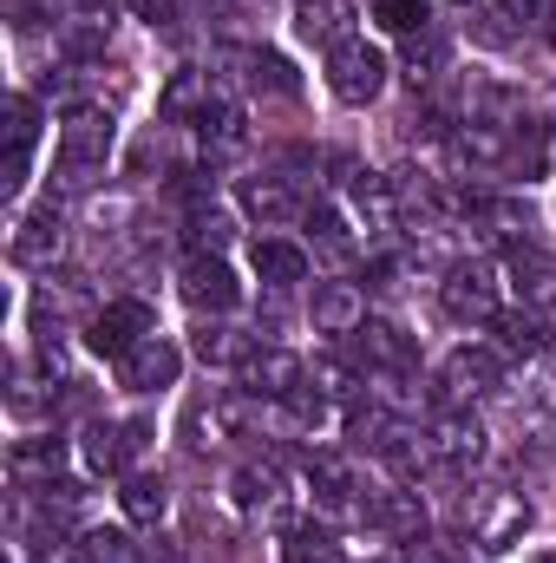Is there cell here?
<instances>
[{"instance_id":"obj_31","label":"cell","mask_w":556,"mask_h":563,"mask_svg":"<svg viewBox=\"0 0 556 563\" xmlns=\"http://www.w3.org/2000/svg\"><path fill=\"white\" fill-rule=\"evenodd\" d=\"M230 426H223V400H190L184 407V445L190 452H203V445H216Z\"/></svg>"},{"instance_id":"obj_13","label":"cell","mask_w":556,"mask_h":563,"mask_svg":"<svg viewBox=\"0 0 556 563\" xmlns=\"http://www.w3.org/2000/svg\"><path fill=\"white\" fill-rule=\"evenodd\" d=\"M294 33L308 46H347L354 40V0H294Z\"/></svg>"},{"instance_id":"obj_29","label":"cell","mask_w":556,"mask_h":563,"mask_svg":"<svg viewBox=\"0 0 556 563\" xmlns=\"http://www.w3.org/2000/svg\"><path fill=\"white\" fill-rule=\"evenodd\" d=\"M281 563H347V558H341L334 531H314V525H301V531H288V544H281Z\"/></svg>"},{"instance_id":"obj_26","label":"cell","mask_w":556,"mask_h":563,"mask_svg":"<svg viewBox=\"0 0 556 563\" xmlns=\"http://www.w3.org/2000/svg\"><path fill=\"white\" fill-rule=\"evenodd\" d=\"M119 505H125V518H132V525L157 531V518H164L170 492H164V478H151V472H132V478H125V492H119Z\"/></svg>"},{"instance_id":"obj_10","label":"cell","mask_w":556,"mask_h":563,"mask_svg":"<svg viewBox=\"0 0 556 563\" xmlns=\"http://www.w3.org/2000/svg\"><path fill=\"white\" fill-rule=\"evenodd\" d=\"M308 314H314L321 334H354L367 321V295H360V282H314Z\"/></svg>"},{"instance_id":"obj_35","label":"cell","mask_w":556,"mask_h":563,"mask_svg":"<svg viewBox=\"0 0 556 563\" xmlns=\"http://www.w3.org/2000/svg\"><path fill=\"white\" fill-rule=\"evenodd\" d=\"M223 243H230V217L216 203H197L190 210V250L197 256H223Z\"/></svg>"},{"instance_id":"obj_12","label":"cell","mask_w":556,"mask_h":563,"mask_svg":"<svg viewBox=\"0 0 556 563\" xmlns=\"http://www.w3.org/2000/svg\"><path fill=\"white\" fill-rule=\"evenodd\" d=\"M308 478H314V498H321L327 511H354V518H367L374 498H354L360 478H354L347 459H334V452H308Z\"/></svg>"},{"instance_id":"obj_27","label":"cell","mask_w":556,"mask_h":563,"mask_svg":"<svg viewBox=\"0 0 556 563\" xmlns=\"http://www.w3.org/2000/svg\"><path fill=\"white\" fill-rule=\"evenodd\" d=\"M380 459H387V465H393L400 478H419V472H425V465H432L438 452H432V432H413V426H393V439L380 445Z\"/></svg>"},{"instance_id":"obj_14","label":"cell","mask_w":556,"mask_h":563,"mask_svg":"<svg viewBox=\"0 0 556 563\" xmlns=\"http://www.w3.org/2000/svg\"><path fill=\"white\" fill-rule=\"evenodd\" d=\"M504 269H511L518 295H524L531 308H551V301H556V256H551V250H537L531 236L504 250Z\"/></svg>"},{"instance_id":"obj_11","label":"cell","mask_w":556,"mask_h":563,"mask_svg":"<svg viewBox=\"0 0 556 563\" xmlns=\"http://www.w3.org/2000/svg\"><path fill=\"white\" fill-rule=\"evenodd\" d=\"M438 387H445V400H478V394H491V387H498V354H491V347H458V354H445Z\"/></svg>"},{"instance_id":"obj_8","label":"cell","mask_w":556,"mask_h":563,"mask_svg":"<svg viewBox=\"0 0 556 563\" xmlns=\"http://www.w3.org/2000/svg\"><path fill=\"white\" fill-rule=\"evenodd\" d=\"M33 144H40V99H7V164H0V184L20 190L26 170H33Z\"/></svg>"},{"instance_id":"obj_41","label":"cell","mask_w":556,"mask_h":563,"mask_svg":"<svg viewBox=\"0 0 556 563\" xmlns=\"http://www.w3.org/2000/svg\"><path fill=\"white\" fill-rule=\"evenodd\" d=\"M407 563H458V544H438V538H419V544H407Z\"/></svg>"},{"instance_id":"obj_17","label":"cell","mask_w":556,"mask_h":563,"mask_svg":"<svg viewBox=\"0 0 556 563\" xmlns=\"http://www.w3.org/2000/svg\"><path fill=\"white\" fill-rule=\"evenodd\" d=\"M243 210L276 230V223H294L308 203H301V190H294L288 177H249V184H243Z\"/></svg>"},{"instance_id":"obj_32","label":"cell","mask_w":556,"mask_h":563,"mask_svg":"<svg viewBox=\"0 0 556 563\" xmlns=\"http://www.w3.org/2000/svg\"><path fill=\"white\" fill-rule=\"evenodd\" d=\"M86 465L92 472H125V426H86Z\"/></svg>"},{"instance_id":"obj_23","label":"cell","mask_w":556,"mask_h":563,"mask_svg":"<svg viewBox=\"0 0 556 563\" xmlns=\"http://www.w3.org/2000/svg\"><path fill=\"white\" fill-rule=\"evenodd\" d=\"M491 328H498V354L531 361V354L544 347V321H537L531 308H498V314H491Z\"/></svg>"},{"instance_id":"obj_30","label":"cell","mask_w":556,"mask_h":563,"mask_svg":"<svg viewBox=\"0 0 556 563\" xmlns=\"http://www.w3.org/2000/svg\"><path fill=\"white\" fill-rule=\"evenodd\" d=\"M308 230H314V243H321V256H334V263H347V256H354V236H347V217H341L334 203H321V210H308Z\"/></svg>"},{"instance_id":"obj_38","label":"cell","mask_w":556,"mask_h":563,"mask_svg":"<svg viewBox=\"0 0 556 563\" xmlns=\"http://www.w3.org/2000/svg\"><path fill=\"white\" fill-rule=\"evenodd\" d=\"M308 380H314L327 400H354V394H360V374H354L347 361H334V354H321V361L308 367Z\"/></svg>"},{"instance_id":"obj_3","label":"cell","mask_w":556,"mask_h":563,"mask_svg":"<svg viewBox=\"0 0 556 563\" xmlns=\"http://www.w3.org/2000/svg\"><path fill=\"white\" fill-rule=\"evenodd\" d=\"M157 334V314L144 308V301H105V308H92V321H86V347L92 354H105V361H125L138 341Z\"/></svg>"},{"instance_id":"obj_15","label":"cell","mask_w":556,"mask_h":563,"mask_svg":"<svg viewBox=\"0 0 556 563\" xmlns=\"http://www.w3.org/2000/svg\"><path fill=\"white\" fill-rule=\"evenodd\" d=\"M210 99H216V79L197 73V66H184V73H170V86L157 92V119H164V125H190V119L210 112Z\"/></svg>"},{"instance_id":"obj_20","label":"cell","mask_w":556,"mask_h":563,"mask_svg":"<svg viewBox=\"0 0 556 563\" xmlns=\"http://www.w3.org/2000/svg\"><path fill=\"white\" fill-rule=\"evenodd\" d=\"M432 452H438L445 465H478V459H485V426L458 407V413H445V420L432 426Z\"/></svg>"},{"instance_id":"obj_9","label":"cell","mask_w":556,"mask_h":563,"mask_svg":"<svg viewBox=\"0 0 556 563\" xmlns=\"http://www.w3.org/2000/svg\"><path fill=\"white\" fill-rule=\"evenodd\" d=\"M177 367H184V354H177L164 334H151V341H138V347L119 361V380H125L132 394H157V387L177 380Z\"/></svg>"},{"instance_id":"obj_34","label":"cell","mask_w":556,"mask_h":563,"mask_svg":"<svg viewBox=\"0 0 556 563\" xmlns=\"http://www.w3.org/2000/svg\"><path fill=\"white\" fill-rule=\"evenodd\" d=\"M374 20H380L387 33L413 40V33H425V20H432V0H374Z\"/></svg>"},{"instance_id":"obj_16","label":"cell","mask_w":556,"mask_h":563,"mask_svg":"<svg viewBox=\"0 0 556 563\" xmlns=\"http://www.w3.org/2000/svg\"><path fill=\"white\" fill-rule=\"evenodd\" d=\"M347 341H354V361L360 367H387V374H407L413 367V341L393 321H360Z\"/></svg>"},{"instance_id":"obj_18","label":"cell","mask_w":556,"mask_h":563,"mask_svg":"<svg viewBox=\"0 0 556 563\" xmlns=\"http://www.w3.org/2000/svg\"><path fill=\"white\" fill-rule=\"evenodd\" d=\"M367 525H380V531L400 538V544H419V538H425V498H419V492H380V498L367 505Z\"/></svg>"},{"instance_id":"obj_44","label":"cell","mask_w":556,"mask_h":563,"mask_svg":"<svg viewBox=\"0 0 556 563\" xmlns=\"http://www.w3.org/2000/svg\"><path fill=\"white\" fill-rule=\"evenodd\" d=\"M138 563H184V551H177V544H164V538H151V544L138 551Z\"/></svg>"},{"instance_id":"obj_5","label":"cell","mask_w":556,"mask_h":563,"mask_svg":"<svg viewBox=\"0 0 556 563\" xmlns=\"http://www.w3.org/2000/svg\"><path fill=\"white\" fill-rule=\"evenodd\" d=\"M438 301H445L452 321H491L498 314V282H491L485 263H452L445 282H438Z\"/></svg>"},{"instance_id":"obj_19","label":"cell","mask_w":556,"mask_h":563,"mask_svg":"<svg viewBox=\"0 0 556 563\" xmlns=\"http://www.w3.org/2000/svg\"><path fill=\"white\" fill-rule=\"evenodd\" d=\"M230 492H236V505H243L249 518L281 525V472H276V465H236Z\"/></svg>"},{"instance_id":"obj_28","label":"cell","mask_w":556,"mask_h":563,"mask_svg":"<svg viewBox=\"0 0 556 563\" xmlns=\"http://www.w3.org/2000/svg\"><path fill=\"white\" fill-rule=\"evenodd\" d=\"M393 426L400 420H393L380 400H354V407H347V439H354L360 452H380V445L393 439Z\"/></svg>"},{"instance_id":"obj_42","label":"cell","mask_w":556,"mask_h":563,"mask_svg":"<svg viewBox=\"0 0 556 563\" xmlns=\"http://www.w3.org/2000/svg\"><path fill=\"white\" fill-rule=\"evenodd\" d=\"M138 20H151V26H177V0H125Z\"/></svg>"},{"instance_id":"obj_7","label":"cell","mask_w":556,"mask_h":563,"mask_svg":"<svg viewBox=\"0 0 556 563\" xmlns=\"http://www.w3.org/2000/svg\"><path fill=\"white\" fill-rule=\"evenodd\" d=\"M177 288H184V301L203 308V314H223V308L243 301V288H236V276H230V263H223V256H197V250H190V263L177 269Z\"/></svg>"},{"instance_id":"obj_1","label":"cell","mask_w":556,"mask_h":563,"mask_svg":"<svg viewBox=\"0 0 556 563\" xmlns=\"http://www.w3.org/2000/svg\"><path fill=\"white\" fill-rule=\"evenodd\" d=\"M112 119L105 112H92V106H79V112H66V125H59V184H92L99 170H105V157H112Z\"/></svg>"},{"instance_id":"obj_37","label":"cell","mask_w":556,"mask_h":563,"mask_svg":"<svg viewBox=\"0 0 556 563\" xmlns=\"http://www.w3.org/2000/svg\"><path fill=\"white\" fill-rule=\"evenodd\" d=\"M132 538L125 531H112V525H99V531H86L79 538V563H132Z\"/></svg>"},{"instance_id":"obj_45","label":"cell","mask_w":556,"mask_h":563,"mask_svg":"<svg viewBox=\"0 0 556 563\" xmlns=\"http://www.w3.org/2000/svg\"><path fill=\"white\" fill-rule=\"evenodd\" d=\"M537 563H556V551H544V558H537Z\"/></svg>"},{"instance_id":"obj_36","label":"cell","mask_w":556,"mask_h":563,"mask_svg":"<svg viewBox=\"0 0 556 563\" xmlns=\"http://www.w3.org/2000/svg\"><path fill=\"white\" fill-rule=\"evenodd\" d=\"M458 20H465V33H471L478 46H491V53L518 46V26H498L504 13H491V7H458Z\"/></svg>"},{"instance_id":"obj_6","label":"cell","mask_w":556,"mask_h":563,"mask_svg":"<svg viewBox=\"0 0 556 563\" xmlns=\"http://www.w3.org/2000/svg\"><path fill=\"white\" fill-rule=\"evenodd\" d=\"M294 387H308V361L288 347H249L243 354V394L256 400H288Z\"/></svg>"},{"instance_id":"obj_39","label":"cell","mask_w":556,"mask_h":563,"mask_svg":"<svg viewBox=\"0 0 556 563\" xmlns=\"http://www.w3.org/2000/svg\"><path fill=\"white\" fill-rule=\"evenodd\" d=\"M203 361H236L243 367V354H249V341L243 334H230V328H197V341H190Z\"/></svg>"},{"instance_id":"obj_25","label":"cell","mask_w":556,"mask_h":563,"mask_svg":"<svg viewBox=\"0 0 556 563\" xmlns=\"http://www.w3.org/2000/svg\"><path fill=\"white\" fill-rule=\"evenodd\" d=\"M524 525H531V505H524V498H511V492H504V498H498V505H491V518H485V525H478V544H485V551H511V544H518V538H524Z\"/></svg>"},{"instance_id":"obj_22","label":"cell","mask_w":556,"mask_h":563,"mask_svg":"<svg viewBox=\"0 0 556 563\" xmlns=\"http://www.w3.org/2000/svg\"><path fill=\"white\" fill-rule=\"evenodd\" d=\"M105 40H112V7H86V13H73V26H59L66 59H92V53H105Z\"/></svg>"},{"instance_id":"obj_4","label":"cell","mask_w":556,"mask_h":563,"mask_svg":"<svg viewBox=\"0 0 556 563\" xmlns=\"http://www.w3.org/2000/svg\"><path fill=\"white\" fill-rule=\"evenodd\" d=\"M59 243H66V223H59V203L46 197V203H33V210L13 223V236H7V256H13L20 269H46V263L59 256Z\"/></svg>"},{"instance_id":"obj_21","label":"cell","mask_w":556,"mask_h":563,"mask_svg":"<svg viewBox=\"0 0 556 563\" xmlns=\"http://www.w3.org/2000/svg\"><path fill=\"white\" fill-rule=\"evenodd\" d=\"M249 263H256V276L269 282V288H294V282H308V256H301L294 243H281V236H256Z\"/></svg>"},{"instance_id":"obj_40","label":"cell","mask_w":556,"mask_h":563,"mask_svg":"<svg viewBox=\"0 0 556 563\" xmlns=\"http://www.w3.org/2000/svg\"><path fill=\"white\" fill-rule=\"evenodd\" d=\"M281 407H288V420L294 426H321L327 420V394H321V387H294Z\"/></svg>"},{"instance_id":"obj_24","label":"cell","mask_w":556,"mask_h":563,"mask_svg":"<svg viewBox=\"0 0 556 563\" xmlns=\"http://www.w3.org/2000/svg\"><path fill=\"white\" fill-rule=\"evenodd\" d=\"M243 73H249V92H276V99H294L301 92V79H294V66L269 53V46H249L243 53Z\"/></svg>"},{"instance_id":"obj_33","label":"cell","mask_w":556,"mask_h":563,"mask_svg":"<svg viewBox=\"0 0 556 563\" xmlns=\"http://www.w3.org/2000/svg\"><path fill=\"white\" fill-rule=\"evenodd\" d=\"M438 73H445V40L425 26V33H413V40H407V79H413V86H432Z\"/></svg>"},{"instance_id":"obj_2","label":"cell","mask_w":556,"mask_h":563,"mask_svg":"<svg viewBox=\"0 0 556 563\" xmlns=\"http://www.w3.org/2000/svg\"><path fill=\"white\" fill-rule=\"evenodd\" d=\"M380 86H387V53L380 46L347 40V46L327 53V92L341 106H367V99H380Z\"/></svg>"},{"instance_id":"obj_43","label":"cell","mask_w":556,"mask_h":563,"mask_svg":"<svg viewBox=\"0 0 556 563\" xmlns=\"http://www.w3.org/2000/svg\"><path fill=\"white\" fill-rule=\"evenodd\" d=\"M498 13H504V20H518V26H531V20H544V13H551V0H498Z\"/></svg>"}]
</instances>
